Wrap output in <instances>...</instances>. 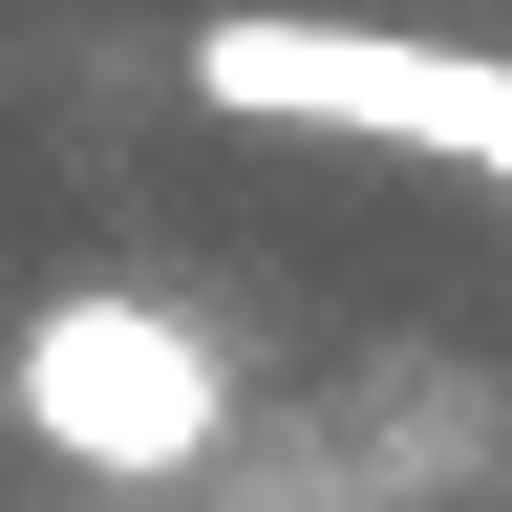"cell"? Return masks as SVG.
I'll return each instance as SVG.
<instances>
[{"label":"cell","mask_w":512,"mask_h":512,"mask_svg":"<svg viewBox=\"0 0 512 512\" xmlns=\"http://www.w3.org/2000/svg\"><path fill=\"white\" fill-rule=\"evenodd\" d=\"M0 406H22L64 470H107V491H171V470H214V427H235V363L192 342L171 299L86 278V299H43L22 342H0Z\"/></svg>","instance_id":"obj_1"}]
</instances>
